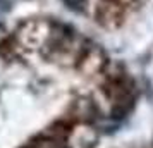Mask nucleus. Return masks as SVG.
<instances>
[{"mask_svg":"<svg viewBox=\"0 0 153 148\" xmlns=\"http://www.w3.org/2000/svg\"><path fill=\"white\" fill-rule=\"evenodd\" d=\"M64 4H65L71 10H76V12H79V10H84V9H86V5H88V0H64Z\"/></svg>","mask_w":153,"mask_h":148,"instance_id":"nucleus-1","label":"nucleus"}]
</instances>
